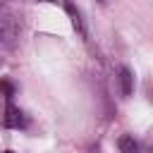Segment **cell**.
<instances>
[{
	"label": "cell",
	"mask_w": 153,
	"mask_h": 153,
	"mask_svg": "<svg viewBox=\"0 0 153 153\" xmlns=\"http://www.w3.org/2000/svg\"><path fill=\"white\" fill-rule=\"evenodd\" d=\"M19 14L7 5L0 2V50H14L19 43Z\"/></svg>",
	"instance_id": "1"
},
{
	"label": "cell",
	"mask_w": 153,
	"mask_h": 153,
	"mask_svg": "<svg viewBox=\"0 0 153 153\" xmlns=\"http://www.w3.org/2000/svg\"><path fill=\"white\" fill-rule=\"evenodd\" d=\"M91 153H100V151H98V148H93V151H91Z\"/></svg>",
	"instance_id": "6"
},
{
	"label": "cell",
	"mask_w": 153,
	"mask_h": 153,
	"mask_svg": "<svg viewBox=\"0 0 153 153\" xmlns=\"http://www.w3.org/2000/svg\"><path fill=\"white\" fill-rule=\"evenodd\" d=\"M0 88L7 93V98H12V91H14V88H12V84H7V81H0Z\"/></svg>",
	"instance_id": "5"
},
{
	"label": "cell",
	"mask_w": 153,
	"mask_h": 153,
	"mask_svg": "<svg viewBox=\"0 0 153 153\" xmlns=\"http://www.w3.org/2000/svg\"><path fill=\"white\" fill-rule=\"evenodd\" d=\"M117 148H120V153H139V143L134 141V136H120V141H117Z\"/></svg>",
	"instance_id": "4"
},
{
	"label": "cell",
	"mask_w": 153,
	"mask_h": 153,
	"mask_svg": "<svg viewBox=\"0 0 153 153\" xmlns=\"http://www.w3.org/2000/svg\"><path fill=\"white\" fill-rule=\"evenodd\" d=\"M2 124H5V127H12V129H19V127H24V124H26V120H24V112H22L17 105L7 103V108H5V115H2Z\"/></svg>",
	"instance_id": "2"
},
{
	"label": "cell",
	"mask_w": 153,
	"mask_h": 153,
	"mask_svg": "<svg viewBox=\"0 0 153 153\" xmlns=\"http://www.w3.org/2000/svg\"><path fill=\"white\" fill-rule=\"evenodd\" d=\"M117 81H120V93L127 98V96H131V91H134V76H131V72L127 69V67H120V76H117Z\"/></svg>",
	"instance_id": "3"
},
{
	"label": "cell",
	"mask_w": 153,
	"mask_h": 153,
	"mask_svg": "<svg viewBox=\"0 0 153 153\" xmlns=\"http://www.w3.org/2000/svg\"><path fill=\"white\" fill-rule=\"evenodd\" d=\"M5 153H12V151H5Z\"/></svg>",
	"instance_id": "7"
}]
</instances>
